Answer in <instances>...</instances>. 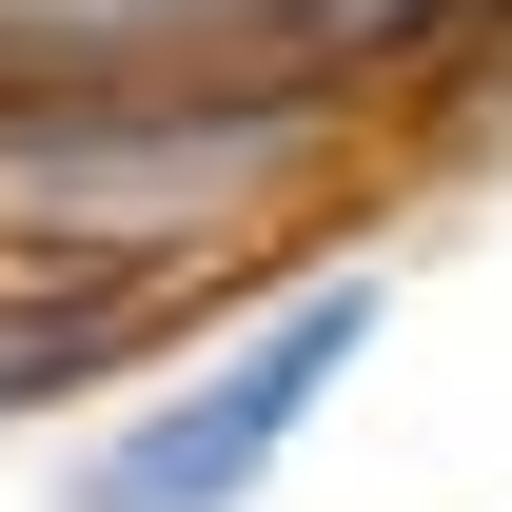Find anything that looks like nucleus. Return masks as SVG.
Here are the masks:
<instances>
[{"label":"nucleus","mask_w":512,"mask_h":512,"mask_svg":"<svg viewBox=\"0 0 512 512\" xmlns=\"http://www.w3.org/2000/svg\"><path fill=\"white\" fill-rule=\"evenodd\" d=\"M375 316H394L375 256H355V276H316V296H276L217 375H178L158 414H119V434L79 453V512H237V493H276V453L335 414V375L375 355Z\"/></svg>","instance_id":"f257e3e1"}]
</instances>
